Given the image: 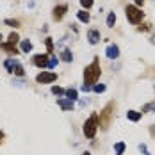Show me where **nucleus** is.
<instances>
[{
	"instance_id": "nucleus-1",
	"label": "nucleus",
	"mask_w": 155,
	"mask_h": 155,
	"mask_svg": "<svg viewBox=\"0 0 155 155\" xmlns=\"http://www.w3.org/2000/svg\"><path fill=\"white\" fill-rule=\"evenodd\" d=\"M100 73H102L100 61H98V59H94V61L91 62V64H87V66H86V70H84V84L93 87L94 84H96V80L100 78Z\"/></svg>"
},
{
	"instance_id": "nucleus-2",
	"label": "nucleus",
	"mask_w": 155,
	"mask_h": 155,
	"mask_svg": "<svg viewBox=\"0 0 155 155\" xmlns=\"http://www.w3.org/2000/svg\"><path fill=\"white\" fill-rule=\"evenodd\" d=\"M114 110H116V102H109L107 105L102 109V112H100V116H98V120H100L98 128L107 130L109 127H110L112 120H114Z\"/></svg>"
},
{
	"instance_id": "nucleus-3",
	"label": "nucleus",
	"mask_w": 155,
	"mask_h": 155,
	"mask_svg": "<svg viewBox=\"0 0 155 155\" xmlns=\"http://www.w3.org/2000/svg\"><path fill=\"white\" fill-rule=\"evenodd\" d=\"M98 125H100L98 114H96V112H93V114H91V116L86 120V123H84V128H82V132H84V136H86L87 139H93L94 136H96Z\"/></svg>"
},
{
	"instance_id": "nucleus-4",
	"label": "nucleus",
	"mask_w": 155,
	"mask_h": 155,
	"mask_svg": "<svg viewBox=\"0 0 155 155\" xmlns=\"http://www.w3.org/2000/svg\"><path fill=\"white\" fill-rule=\"evenodd\" d=\"M125 15H127V20L130 23H134V25L141 23V20L144 18V13L141 11L139 7H136V5H127L125 7Z\"/></svg>"
},
{
	"instance_id": "nucleus-5",
	"label": "nucleus",
	"mask_w": 155,
	"mask_h": 155,
	"mask_svg": "<svg viewBox=\"0 0 155 155\" xmlns=\"http://www.w3.org/2000/svg\"><path fill=\"white\" fill-rule=\"evenodd\" d=\"M36 80L39 82V84H50V82H55L57 80V73H54V71H41Z\"/></svg>"
},
{
	"instance_id": "nucleus-6",
	"label": "nucleus",
	"mask_w": 155,
	"mask_h": 155,
	"mask_svg": "<svg viewBox=\"0 0 155 155\" xmlns=\"http://www.w3.org/2000/svg\"><path fill=\"white\" fill-rule=\"evenodd\" d=\"M32 62H34V66L45 70V68L48 66V55L47 54H36V55L32 57Z\"/></svg>"
},
{
	"instance_id": "nucleus-7",
	"label": "nucleus",
	"mask_w": 155,
	"mask_h": 155,
	"mask_svg": "<svg viewBox=\"0 0 155 155\" xmlns=\"http://www.w3.org/2000/svg\"><path fill=\"white\" fill-rule=\"evenodd\" d=\"M66 11H68V5H55L54 7V11H52V16H54V20H57V21H61L64 15H66Z\"/></svg>"
},
{
	"instance_id": "nucleus-8",
	"label": "nucleus",
	"mask_w": 155,
	"mask_h": 155,
	"mask_svg": "<svg viewBox=\"0 0 155 155\" xmlns=\"http://www.w3.org/2000/svg\"><path fill=\"white\" fill-rule=\"evenodd\" d=\"M105 55H107L109 59H118L120 57V48L116 47V45H109L105 48Z\"/></svg>"
},
{
	"instance_id": "nucleus-9",
	"label": "nucleus",
	"mask_w": 155,
	"mask_h": 155,
	"mask_svg": "<svg viewBox=\"0 0 155 155\" xmlns=\"http://www.w3.org/2000/svg\"><path fill=\"white\" fill-rule=\"evenodd\" d=\"M87 39H89L91 45L100 43V31H96V29H89V31H87Z\"/></svg>"
},
{
	"instance_id": "nucleus-10",
	"label": "nucleus",
	"mask_w": 155,
	"mask_h": 155,
	"mask_svg": "<svg viewBox=\"0 0 155 155\" xmlns=\"http://www.w3.org/2000/svg\"><path fill=\"white\" fill-rule=\"evenodd\" d=\"M57 105H59L62 110H71V109H73V102L68 100V98H57Z\"/></svg>"
},
{
	"instance_id": "nucleus-11",
	"label": "nucleus",
	"mask_w": 155,
	"mask_h": 155,
	"mask_svg": "<svg viewBox=\"0 0 155 155\" xmlns=\"http://www.w3.org/2000/svg\"><path fill=\"white\" fill-rule=\"evenodd\" d=\"M0 48H2V50H5L9 55H16V54H18L16 45H11V43H0Z\"/></svg>"
},
{
	"instance_id": "nucleus-12",
	"label": "nucleus",
	"mask_w": 155,
	"mask_h": 155,
	"mask_svg": "<svg viewBox=\"0 0 155 155\" xmlns=\"http://www.w3.org/2000/svg\"><path fill=\"white\" fill-rule=\"evenodd\" d=\"M141 116H143V112H137V110H128V112H127V118H128L130 121H134V123L139 121Z\"/></svg>"
},
{
	"instance_id": "nucleus-13",
	"label": "nucleus",
	"mask_w": 155,
	"mask_h": 155,
	"mask_svg": "<svg viewBox=\"0 0 155 155\" xmlns=\"http://www.w3.org/2000/svg\"><path fill=\"white\" fill-rule=\"evenodd\" d=\"M13 73H15V75H18V77H23V75H25V70H23V66H21L18 61H16V64H15V70H13Z\"/></svg>"
},
{
	"instance_id": "nucleus-14",
	"label": "nucleus",
	"mask_w": 155,
	"mask_h": 155,
	"mask_svg": "<svg viewBox=\"0 0 155 155\" xmlns=\"http://www.w3.org/2000/svg\"><path fill=\"white\" fill-rule=\"evenodd\" d=\"M15 64H16L15 59H5V61H4V68H5L7 71H11V73H13V70H15Z\"/></svg>"
},
{
	"instance_id": "nucleus-15",
	"label": "nucleus",
	"mask_w": 155,
	"mask_h": 155,
	"mask_svg": "<svg viewBox=\"0 0 155 155\" xmlns=\"http://www.w3.org/2000/svg\"><path fill=\"white\" fill-rule=\"evenodd\" d=\"M125 148H127V146H125V143H121V141H120V143H116V144H114V153H116V155H123Z\"/></svg>"
},
{
	"instance_id": "nucleus-16",
	"label": "nucleus",
	"mask_w": 155,
	"mask_h": 155,
	"mask_svg": "<svg viewBox=\"0 0 155 155\" xmlns=\"http://www.w3.org/2000/svg\"><path fill=\"white\" fill-rule=\"evenodd\" d=\"M77 18L80 20V21H84V23H87L91 16H89V13H87V11H78V13H77Z\"/></svg>"
},
{
	"instance_id": "nucleus-17",
	"label": "nucleus",
	"mask_w": 155,
	"mask_h": 155,
	"mask_svg": "<svg viewBox=\"0 0 155 155\" xmlns=\"http://www.w3.org/2000/svg\"><path fill=\"white\" fill-rule=\"evenodd\" d=\"M64 94H66V96H68V100H71V102H75V100H77V96H78L77 89H66Z\"/></svg>"
},
{
	"instance_id": "nucleus-18",
	"label": "nucleus",
	"mask_w": 155,
	"mask_h": 155,
	"mask_svg": "<svg viewBox=\"0 0 155 155\" xmlns=\"http://www.w3.org/2000/svg\"><path fill=\"white\" fill-rule=\"evenodd\" d=\"M21 43V52H25V54H29L32 50V43L29 41V39H25V41H20Z\"/></svg>"
},
{
	"instance_id": "nucleus-19",
	"label": "nucleus",
	"mask_w": 155,
	"mask_h": 155,
	"mask_svg": "<svg viewBox=\"0 0 155 155\" xmlns=\"http://www.w3.org/2000/svg\"><path fill=\"white\" fill-rule=\"evenodd\" d=\"M7 43H11V45L20 43V36H18V32H11V34H9V41H7Z\"/></svg>"
},
{
	"instance_id": "nucleus-20",
	"label": "nucleus",
	"mask_w": 155,
	"mask_h": 155,
	"mask_svg": "<svg viewBox=\"0 0 155 155\" xmlns=\"http://www.w3.org/2000/svg\"><path fill=\"white\" fill-rule=\"evenodd\" d=\"M61 59H62V61H66V62H70L71 59H73V55H71V52H70V50H62Z\"/></svg>"
},
{
	"instance_id": "nucleus-21",
	"label": "nucleus",
	"mask_w": 155,
	"mask_h": 155,
	"mask_svg": "<svg viewBox=\"0 0 155 155\" xmlns=\"http://www.w3.org/2000/svg\"><path fill=\"white\" fill-rule=\"evenodd\" d=\"M114 23H116V15H114V13H109V16H107V27H114Z\"/></svg>"
},
{
	"instance_id": "nucleus-22",
	"label": "nucleus",
	"mask_w": 155,
	"mask_h": 155,
	"mask_svg": "<svg viewBox=\"0 0 155 155\" xmlns=\"http://www.w3.org/2000/svg\"><path fill=\"white\" fill-rule=\"evenodd\" d=\"M143 112H155V102L143 105Z\"/></svg>"
},
{
	"instance_id": "nucleus-23",
	"label": "nucleus",
	"mask_w": 155,
	"mask_h": 155,
	"mask_svg": "<svg viewBox=\"0 0 155 155\" xmlns=\"http://www.w3.org/2000/svg\"><path fill=\"white\" fill-rule=\"evenodd\" d=\"M91 89H93L94 93H104V91H105V86H104V84H94Z\"/></svg>"
},
{
	"instance_id": "nucleus-24",
	"label": "nucleus",
	"mask_w": 155,
	"mask_h": 155,
	"mask_svg": "<svg viewBox=\"0 0 155 155\" xmlns=\"http://www.w3.org/2000/svg\"><path fill=\"white\" fill-rule=\"evenodd\" d=\"M45 45H47L48 52L52 54V50H54V39H52V38H47V39H45Z\"/></svg>"
},
{
	"instance_id": "nucleus-25",
	"label": "nucleus",
	"mask_w": 155,
	"mask_h": 155,
	"mask_svg": "<svg viewBox=\"0 0 155 155\" xmlns=\"http://www.w3.org/2000/svg\"><path fill=\"white\" fill-rule=\"evenodd\" d=\"M52 93L55 94V96H61V94H64V89L59 87V86H54V87H52Z\"/></svg>"
},
{
	"instance_id": "nucleus-26",
	"label": "nucleus",
	"mask_w": 155,
	"mask_h": 155,
	"mask_svg": "<svg viewBox=\"0 0 155 155\" xmlns=\"http://www.w3.org/2000/svg\"><path fill=\"white\" fill-rule=\"evenodd\" d=\"M55 66H57V57H55V55H52V57L48 59V66H47V68H55Z\"/></svg>"
},
{
	"instance_id": "nucleus-27",
	"label": "nucleus",
	"mask_w": 155,
	"mask_h": 155,
	"mask_svg": "<svg viewBox=\"0 0 155 155\" xmlns=\"http://www.w3.org/2000/svg\"><path fill=\"white\" fill-rule=\"evenodd\" d=\"M80 5H82V7H84L86 11H87V9H89V7L93 5V0H80Z\"/></svg>"
},
{
	"instance_id": "nucleus-28",
	"label": "nucleus",
	"mask_w": 155,
	"mask_h": 155,
	"mask_svg": "<svg viewBox=\"0 0 155 155\" xmlns=\"http://www.w3.org/2000/svg\"><path fill=\"white\" fill-rule=\"evenodd\" d=\"M5 23H7V25H11V27H18V25H20V21H18V20H9V18L5 20Z\"/></svg>"
},
{
	"instance_id": "nucleus-29",
	"label": "nucleus",
	"mask_w": 155,
	"mask_h": 155,
	"mask_svg": "<svg viewBox=\"0 0 155 155\" xmlns=\"http://www.w3.org/2000/svg\"><path fill=\"white\" fill-rule=\"evenodd\" d=\"M139 150H141V152H143L144 155H152L150 152H148V148H146V144H139Z\"/></svg>"
},
{
	"instance_id": "nucleus-30",
	"label": "nucleus",
	"mask_w": 155,
	"mask_h": 155,
	"mask_svg": "<svg viewBox=\"0 0 155 155\" xmlns=\"http://www.w3.org/2000/svg\"><path fill=\"white\" fill-rule=\"evenodd\" d=\"M139 31H141V32H146V31H150V25H148V23H144V25H141V27H139Z\"/></svg>"
},
{
	"instance_id": "nucleus-31",
	"label": "nucleus",
	"mask_w": 155,
	"mask_h": 155,
	"mask_svg": "<svg viewBox=\"0 0 155 155\" xmlns=\"http://www.w3.org/2000/svg\"><path fill=\"white\" fill-rule=\"evenodd\" d=\"M134 2H136V7H141L144 4V0H134Z\"/></svg>"
},
{
	"instance_id": "nucleus-32",
	"label": "nucleus",
	"mask_w": 155,
	"mask_h": 155,
	"mask_svg": "<svg viewBox=\"0 0 155 155\" xmlns=\"http://www.w3.org/2000/svg\"><path fill=\"white\" fill-rule=\"evenodd\" d=\"M89 89H91V86H86V84H84V86H82V91H84V93H87V91H89Z\"/></svg>"
},
{
	"instance_id": "nucleus-33",
	"label": "nucleus",
	"mask_w": 155,
	"mask_h": 155,
	"mask_svg": "<svg viewBox=\"0 0 155 155\" xmlns=\"http://www.w3.org/2000/svg\"><path fill=\"white\" fill-rule=\"evenodd\" d=\"M150 130H152V134H153V136H155V127H152V128H150Z\"/></svg>"
},
{
	"instance_id": "nucleus-34",
	"label": "nucleus",
	"mask_w": 155,
	"mask_h": 155,
	"mask_svg": "<svg viewBox=\"0 0 155 155\" xmlns=\"http://www.w3.org/2000/svg\"><path fill=\"white\" fill-rule=\"evenodd\" d=\"M152 43H153V45H155V34H153V36H152Z\"/></svg>"
},
{
	"instance_id": "nucleus-35",
	"label": "nucleus",
	"mask_w": 155,
	"mask_h": 155,
	"mask_svg": "<svg viewBox=\"0 0 155 155\" xmlns=\"http://www.w3.org/2000/svg\"><path fill=\"white\" fill-rule=\"evenodd\" d=\"M4 139V132H0V141Z\"/></svg>"
},
{
	"instance_id": "nucleus-36",
	"label": "nucleus",
	"mask_w": 155,
	"mask_h": 155,
	"mask_svg": "<svg viewBox=\"0 0 155 155\" xmlns=\"http://www.w3.org/2000/svg\"><path fill=\"white\" fill-rule=\"evenodd\" d=\"M82 155H91V153H89V152H84V153H82Z\"/></svg>"
},
{
	"instance_id": "nucleus-37",
	"label": "nucleus",
	"mask_w": 155,
	"mask_h": 155,
	"mask_svg": "<svg viewBox=\"0 0 155 155\" xmlns=\"http://www.w3.org/2000/svg\"><path fill=\"white\" fill-rule=\"evenodd\" d=\"M0 41H2V34H0Z\"/></svg>"
}]
</instances>
